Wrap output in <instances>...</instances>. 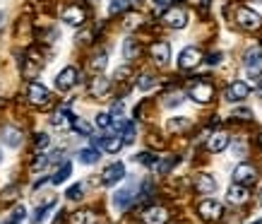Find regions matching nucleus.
Returning a JSON list of instances; mask_svg holds the SVG:
<instances>
[{"instance_id": "nucleus-1", "label": "nucleus", "mask_w": 262, "mask_h": 224, "mask_svg": "<svg viewBox=\"0 0 262 224\" xmlns=\"http://www.w3.org/2000/svg\"><path fill=\"white\" fill-rule=\"evenodd\" d=\"M236 22L238 27L245 29V31H255V29L262 27V17L257 12H253L250 8H238L236 10Z\"/></svg>"}, {"instance_id": "nucleus-2", "label": "nucleus", "mask_w": 262, "mask_h": 224, "mask_svg": "<svg viewBox=\"0 0 262 224\" xmlns=\"http://www.w3.org/2000/svg\"><path fill=\"white\" fill-rule=\"evenodd\" d=\"M188 97L192 99V102H198V104H207V102L214 99V87H212L207 80H200V82L190 84Z\"/></svg>"}, {"instance_id": "nucleus-3", "label": "nucleus", "mask_w": 262, "mask_h": 224, "mask_svg": "<svg viewBox=\"0 0 262 224\" xmlns=\"http://www.w3.org/2000/svg\"><path fill=\"white\" fill-rule=\"evenodd\" d=\"M198 215L202 217L205 222H217V219H221V215H224V207H221L219 200L207 198V200H202L198 205Z\"/></svg>"}, {"instance_id": "nucleus-4", "label": "nucleus", "mask_w": 262, "mask_h": 224, "mask_svg": "<svg viewBox=\"0 0 262 224\" xmlns=\"http://www.w3.org/2000/svg\"><path fill=\"white\" fill-rule=\"evenodd\" d=\"M234 181L241 183V186H250V183L257 181V169L253 164H238L234 169Z\"/></svg>"}, {"instance_id": "nucleus-5", "label": "nucleus", "mask_w": 262, "mask_h": 224, "mask_svg": "<svg viewBox=\"0 0 262 224\" xmlns=\"http://www.w3.org/2000/svg\"><path fill=\"white\" fill-rule=\"evenodd\" d=\"M200 60H202L200 48L188 46V48H183L181 56H178V68H181V70H192L195 66H200Z\"/></svg>"}, {"instance_id": "nucleus-6", "label": "nucleus", "mask_w": 262, "mask_h": 224, "mask_svg": "<svg viewBox=\"0 0 262 224\" xmlns=\"http://www.w3.org/2000/svg\"><path fill=\"white\" fill-rule=\"evenodd\" d=\"M163 22L173 29H183L185 24H188V12H185L183 8H169L166 12H163Z\"/></svg>"}, {"instance_id": "nucleus-7", "label": "nucleus", "mask_w": 262, "mask_h": 224, "mask_svg": "<svg viewBox=\"0 0 262 224\" xmlns=\"http://www.w3.org/2000/svg\"><path fill=\"white\" fill-rule=\"evenodd\" d=\"M248 94H250V87L245 82H241V80H236V82H231L228 87H226V102H243V99H248Z\"/></svg>"}, {"instance_id": "nucleus-8", "label": "nucleus", "mask_w": 262, "mask_h": 224, "mask_svg": "<svg viewBox=\"0 0 262 224\" xmlns=\"http://www.w3.org/2000/svg\"><path fill=\"white\" fill-rule=\"evenodd\" d=\"M27 97H29V102L37 104V106H46V104L51 102V92H48L41 82H31V84H29Z\"/></svg>"}, {"instance_id": "nucleus-9", "label": "nucleus", "mask_w": 262, "mask_h": 224, "mask_svg": "<svg viewBox=\"0 0 262 224\" xmlns=\"http://www.w3.org/2000/svg\"><path fill=\"white\" fill-rule=\"evenodd\" d=\"M149 53H152V60L156 66H166V63L171 60V46H169L166 41H154Z\"/></svg>"}, {"instance_id": "nucleus-10", "label": "nucleus", "mask_w": 262, "mask_h": 224, "mask_svg": "<svg viewBox=\"0 0 262 224\" xmlns=\"http://www.w3.org/2000/svg\"><path fill=\"white\" fill-rule=\"evenodd\" d=\"M77 68H65V70H60L58 73V77H55V87L60 89V92H65V89H73L75 84H77Z\"/></svg>"}, {"instance_id": "nucleus-11", "label": "nucleus", "mask_w": 262, "mask_h": 224, "mask_svg": "<svg viewBox=\"0 0 262 224\" xmlns=\"http://www.w3.org/2000/svg\"><path fill=\"white\" fill-rule=\"evenodd\" d=\"M142 222L145 224H166L169 222V210L161 205L147 207L145 212H142Z\"/></svg>"}, {"instance_id": "nucleus-12", "label": "nucleus", "mask_w": 262, "mask_h": 224, "mask_svg": "<svg viewBox=\"0 0 262 224\" xmlns=\"http://www.w3.org/2000/svg\"><path fill=\"white\" fill-rule=\"evenodd\" d=\"M245 70H248L250 77H260L262 75V58H260V53H257V48L245 53Z\"/></svg>"}, {"instance_id": "nucleus-13", "label": "nucleus", "mask_w": 262, "mask_h": 224, "mask_svg": "<svg viewBox=\"0 0 262 224\" xmlns=\"http://www.w3.org/2000/svg\"><path fill=\"white\" fill-rule=\"evenodd\" d=\"M133 200H135V186H125L113 196V205H116L118 210H127Z\"/></svg>"}, {"instance_id": "nucleus-14", "label": "nucleus", "mask_w": 262, "mask_h": 224, "mask_svg": "<svg viewBox=\"0 0 262 224\" xmlns=\"http://www.w3.org/2000/svg\"><path fill=\"white\" fill-rule=\"evenodd\" d=\"M123 176H125V167L120 164V162H116V164H111L106 171H104V186H113V183H118V181H123Z\"/></svg>"}, {"instance_id": "nucleus-15", "label": "nucleus", "mask_w": 262, "mask_h": 224, "mask_svg": "<svg viewBox=\"0 0 262 224\" xmlns=\"http://www.w3.org/2000/svg\"><path fill=\"white\" fill-rule=\"evenodd\" d=\"M195 190L202 193V196L214 193V190H217V181H214V176H209V174H198V176H195Z\"/></svg>"}, {"instance_id": "nucleus-16", "label": "nucleus", "mask_w": 262, "mask_h": 224, "mask_svg": "<svg viewBox=\"0 0 262 224\" xmlns=\"http://www.w3.org/2000/svg\"><path fill=\"white\" fill-rule=\"evenodd\" d=\"M84 10L80 8V5H70V8L63 10V22H68V24H73V27H77V24H82L84 22Z\"/></svg>"}, {"instance_id": "nucleus-17", "label": "nucleus", "mask_w": 262, "mask_h": 224, "mask_svg": "<svg viewBox=\"0 0 262 224\" xmlns=\"http://www.w3.org/2000/svg\"><path fill=\"white\" fill-rule=\"evenodd\" d=\"M89 92H91V97H96V99H101V97H106V94L111 92V80H106V77H96L94 82H91V87H89Z\"/></svg>"}, {"instance_id": "nucleus-18", "label": "nucleus", "mask_w": 262, "mask_h": 224, "mask_svg": "<svg viewBox=\"0 0 262 224\" xmlns=\"http://www.w3.org/2000/svg\"><path fill=\"white\" fill-rule=\"evenodd\" d=\"M3 142H5L8 147H19L22 131H19V128H12V125H5V128H3Z\"/></svg>"}, {"instance_id": "nucleus-19", "label": "nucleus", "mask_w": 262, "mask_h": 224, "mask_svg": "<svg viewBox=\"0 0 262 224\" xmlns=\"http://www.w3.org/2000/svg\"><path fill=\"white\" fill-rule=\"evenodd\" d=\"M226 145H228V135H226V133H214L207 140L209 152H221V149H226Z\"/></svg>"}, {"instance_id": "nucleus-20", "label": "nucleus", "mask_w": 262, "mask_h": 224, "mask_svg": "<svg viewBox=\"0 0 262 224\" xmlns=\"http://www.w3.org/2000/svg\"><path fill=\"white\" fill-rule=\"evenodd\" d=\"M245 200H248V190H245V186H241V183H234V186L228 188V203L241 205V203H245Z\"/></svg>"}, {"instance_id": "nucleus-21", "label": "nucleus", "mask_w": 262, "mask_h": 224, "mask_svg": "<svg viewBox=\"0 0 262 224\" xmlns=\"http://www.w3.org/2000/svg\"><path fill=\"white\" fill-rule=\"evenodd\" d=\"M140 41H135V39H125V44H123V56H125V60H135L137 56H140Z\"/></svg>"}, {"instance_id": "nucleus-22", "label": "nucleus", "mask_w": 262, "mask_h": 224, "mask_svg": "<svg viewBox=\"0 0 262 224\" xmlns=\"http://www.w3.org/2000/svg\"><path fill=\"white\" fill-rule=\"evenodd\" d=\"M70 174H73V164L70 162H63V167L58 169L53 174V178H51V183H55V186H60L63 181H68L70 178Z\"/></svg>"}, {"instance_id": "nucleus-23", "label": "nucleus", "mask_w": 262, "mask_h": 224, "mask_svg": "<svg viewBox=\"0 0 262 224\" xmlns=\"http://www.w3.org/2000/svg\"><path fill=\"white\" fill-rule=\"evenodd\" d=\"M123 145H125V140H123L120 135H111V138H104V149H106V152H111V154L120 152V149H123Z\"/></svg>"}, {"instance_id": "nucleus-24", "label": "nucleus", "mask_w": 262, "mask_h": 224, "mask_svg": "<svg viewBox=\"0 0 262 224\" xmlns=\"http://www.w3.org/2000/svg\"><path fill=\"white\" fill-rule=\"evenodd\" d=\"M51 121H53V125H58V128H65V125H73L75 118H73V113L68 111V109H63V111H55Z\"/></svg>"}, {"instance_id": "nucleus-25", "label": "nucleus", "mask_w": 262, "mask_h": 224, "mask_svg": "<svg viewBox=\"0 0 262 224\" xmlns=\"http://www.w3.org/2000/svg\"><path fill=\"white\" fill-rule=\"evenodd\" d=\"M80 162L82 164H96V162H99V152H96L94 147L80 149Z\"/></svg>"}, {"instance_id": "nucleus-26", "label": "nucleus", "mask_w": 262, "mask_h": 224, "mask_svg": "<svg viewBox=\"0 0 262 224\" xmlns=\"http://www.w3.org/2000/svg\"><path fill=\"white\" fill-rule=\"evenodd\" d=\"M24 219H27V210L22 205V207H15V210H12V215L8 217L5 224H19V222H24Z\"/></svg>"}, {"instance_id": "nucleus-27", "label": "nucleus", "mask_w": 262, "mask_h": 224, "mask_svg": "<svg viewBox=\"0 0 262 224\" xmlns=\"http://www.w3.org/2000/svg\"><path fill=\"white\" fill-rule=\"evenodd\" d=\"M127 8H130V0H111V3H109V12H111V15L125 12Z\"/></svg>"}, {"instance_id": "nucleus-28", "label": "nucleus", "mask_w": 262, "mask_h": 224, "mask_svg": "<svg viewBox=\"0 0 262 224\" xmlns=\"http://www.w3.org/2000/svg\"><path fill=\"white\" fill-rule=\"evenodd\" d=\"M53 205H55V203H53V200H51V203H46L44 207H37V212H34V222H37V224H41V222H44V219H46V215H48V212L53 210Z\"/></svg>"}, {"instance_id": "nucleus-29", "label": "nucleus", "mask_w": 262, "mask_h": 224, "mask_svg": "<svg viewBox=\"0 0 262 224\" xmlns=\"http://www.w3.org/2000/svg\"><path fill=\"white\" fill-rule=\"evenodd\" d=\"M17 196H19V188L17 186H8L3 193H0V200H3V203H12Z\"/></svg>"}, {"instance_id": "nucleus-30", "label": "nucleus", "mask_w": 262, "mask_h": 224, "mask_svg": "<svg viewBox=\"0 0 262 224\" xmlns=\"http://www.w3.org/2000/svg\"><path fill=\"white\" fill-rule=\"evenodd\" d=\"M89 68L94 70V73H101V70L106 68V53H99V56H94V58H91Z\"/></svg>"}, {"instance_id": "nucleus-31", "label": "nucleus", "mask_w": 262, "mask_h": 224, "mask_svg": "<svg viewBox=\"0 0 262 224\" xmlns=\"http://www.w3.org/2000/svg\"><path fill=\"white\" fill-rule=\"evenodd\" d=\"M173 164H176V157H171V159H156V164H154V169H156V171H159V174H169V169L173 167Z\"/></svg>"}, {"instance_id": "nucleus-32", "label": "nucleus", "mask_w": 262, "mask_h": 224, "mask_svg": "<svg viewBox=\"0 0 262 224\" xmlns=\"http://www.w3.org/2000/svg\"><path fill=\"white\" fill-rule=\"evenodd\" d=\"M120 131H123V133H120V138L125 140V145H127V142L135 140V125H133V123H127V121H125V125H123Z\"/></svg>"}, {"instance_id": "nucleus-33", "label": "nucleus", "mask_w": 262, "mask_h": 224, "mask_svg": "<svg viewBox=\"0 0 262 224\" xmlns=\"http://www.w3.org/2000/svg\"><path fill=\"white\" fill-rule=\"evenodd\" d=\"M154 84H156V80H154L152 75H142V77L137 80V87H140L142 92H147V89H152Z\"/></svg>"}, {"instance_id": "nucleus-34", "label": "nucleus", "mask_w": 262, "mask_h": 224, "mask_svg": "<svg viewBox=\"0 0 262 224\" xmlns=\"http://www.w3.org/2000/svg\"><path fill=\"white\" fill-rule=\"evenodd\" d=\"M73 128L77 133H82V135H91V125L87 121H82V118H75L73 121Z\"/></svg>"}, {"instance_id": "nucleus-35", "label": "nucleus", "mask_w": 262, "mask_h": 224, "mask_svg": "<svg viewBox=\"0 0 262 224\" xmlns=\"http://www.w3.org/2000/svg\"><path fill=\"white\" fill-rule=\"evenodd\" d=\"M96 125H99V128H111V125H113V116H111V113H99V116H96Z\"/></svg>"}, {"instance_id": "nucleus-36", "label": "nucleus", "mask_w": 262, "mask_h": 224, "mask_svg": "<svg viewBox=\"0 0 262 224\" xmlns=\"http://www.w3.org/2000/svg\"><path fill=\"white\" fill-rule=\"evenodd\" d=\"M135 162H140V164H147V167H152L156 164V159H154V154H149V152H142V154H137Z\"/></svg>"}, {"instance_id": "nucleus-37", "label": "nucleus", "mask_w": 262, "mask_h": 224, "mask_svg": "<svg viewBox=\"0 0 262 224\" xmlns=\"http://www.w3.org/2000/svg\"><path fill=\"white\" fill-rule=\"evenodd\" d=\"M188 125H190L188 118H173V121L169 123V128H171V131H185Z\"/></svg>"}, {"instance_id": "nucleus-38", "label": "nucleus", "mask_w": 262, "mask_h": 224, "mask_svg": "<svg viewBox=\"0 0 262 224\" xmlns=\"http://www.w3.org/2000/svg\"><path fill=\"white\" fill-rule=\"evenodd\" d=\"M82 190H84V188H82V183H75V186L68 188V193H65V196L70 198V200H77V198H82Z\"/></svg>"}, {"instance_id": "nucleus-39", "label": "nucleus", "mask_w": 262, "mask_h": 224, "mask_svg": "<svg viewBox=\"0 0 262 224\" xmlns=\"http://www.w3.org/2000/svg\"><path fill=\"white\" fill-rule=\"evenodd\" d=\"M96 217L91 215V212H80V215L75 217V224H94Z\"/></svg>"}, {"instance_id": "nucleus-40", "label": "nucleus", "mask_w": 262, "mask_h": 224, "mask_svg": "<svg viewBox=\"0 0 262 224\" xmlns=\"http://www.w3.org/2000/svg\"><path fill=\"white\" fill-rule=\"evenodd\" d=\"M48 142H51V138L46 135V133H39L37 138H34V145H37L39 149H44V147H48Z\"/></svg>"}, {"instance_id": "nucleus-41", "label": "nucleus", "mask_w": 262, "mask_h": 224, "mask_svg": "<svg viewBox=\"0 0 262 224\" xmlns=\"http://www.w3.org/2000/svg\"><path fill=\"white\" fill-rule=\"evenodd\" d=\"M234 116H236V118H241V121H248V118H253V113L248 111V109H236Z\"/></svg>"}, {"instance_id": "nucleus-42", "label": "nucleus", "mask_w": 262, "mask_h": 224, "mask_svg": "<svg viewBox=\"0 0 262 224\" xmlns=\"http://www.w3.org/2000/svg\"><path fill=\"white\" fill-rule=\"evenodd\" d=\"M183 102V94H171V97H169V99H166V106H178V104Z\"/></svg>"}, {"instance_id": "nucleus-43", "label": "nucleus", "mask_w": 262, "mask_h": 224, "mask_svg": "<svg viewBox=\"0 0 262 224\" xmlns=\"http://www.w3.org/2000/svg\"><path fill=\"white\" fill-rule=\"evenodd\" d=\"M171 3H173V0H154V8L159 10V12H161V10L166 12V10L171 8Z\"/></svg>"}, {"instance_id": "nucleus-44", "label": "nucleus", "mask_w": 262, "mask_h": 224, "mask_svg": "<svg viewBox=\"0 0 262 224\" xmlns=\"http://www.w3.org/2000/svg\"><path fill=\"white\" fill-rule=\"evenodd\" d=\"M209 66H217V63H221V53H212V56L207 58Z\"/></svg>"}, {"instance_id": "nucleus-45", "label": "nucleus", "mask_w": 262, "mask_h": 224, "mask_svg": "<svg viewBox=\"0 0 262 224\" xmlns=\"http://www.w3.org/2000/svg\"><path fill=\"white\" fill-rule=\"evenodd\" d=\"M137 24H140V17H137V15H130V17H127V27L133 29V27H137Z\"/></svg>"}, {"instance_id": "nucleus-46", "label": "nucleus", "mask_w": 262, "mask_h": 224, "mask_svg": "<svg viewBox=\"0 0 262 224\" xmlns=\"http://www.w3.org/2000/svg\"><path fill=\"white\" fill-rule=\"evenodd\" d=\"M123 113V104L118 102V104H113V111H111V116H120Z\"/></svg>"}, {"instance_id": "nucleus-47", "label": "nucleus", "mask_w": 262, "mask_h": 224, "mask_svg": "<svg viewBox=\"0 0 262 224\" xmlns=\"http://www.w3.org/2000/svg\"><path fill=\"white\" fill-rule=\"evenodd\" d=\"M46 162H48V159H46V157H44V154H41V157H39V159H37V162H34V169H39V167H44Z\"/></svg>"}, {"instance_id": "nucleus-48", "label": "nucleus", "mask_w": 262, "mask_h": 224, "mask_svg": "<svg viewBox=\"0 0 262 224\" xmlns=\"http://www.w3.org/2000/svg\"><path fill=\"white\" fill-rule=\"evenodd\" d=\"M257 94H260V97H262V77H260V80H257Z\"/></svg>"}, {"instance_id": "nucleus-49", "label": "nucleus", "mask_w": 262, "mask_h": 224, "mask_svg": "<svg viewBox=\"0 0 262 224\" xmlns=\"http://www.w3.org/2000/svg\"><path fill=\"white\" fill-rule=\"evenodd\" d=\"M260 203H262V190H260Z\"/></svg>"}, {"instance_id": "nucleus-50", "label": "nucleus", "mask_w": 262, "mask_h": 224, "mask_svg": "<svg viewBox=\"0 0 262 224\" xmlns=\"http://www.w3.org/2000/svg\"><path fill=\"white\" fill-rule=\"evenodd\" d=\"M133 3H142V0H133Z\"/></svg>"}, {"instance_id": "nucleus-51", "label": "nucleus", "mask_w": 262, "mask_h": 224, "mask_svg": "<svg viewBox=\"0 0 262 224\" xmlns=\"http://www.w3.org/2000/svg\"><path fill=\"white\" fill-rule=\"evenodd\" d=\"M255 224H262V222H255Z\"/></svg>"}]
</instances>
